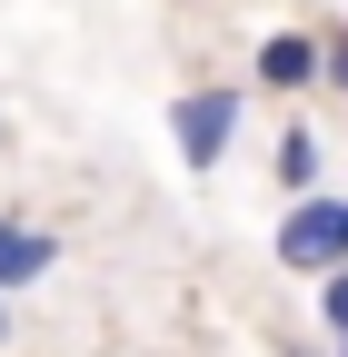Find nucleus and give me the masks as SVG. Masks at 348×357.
Returning <instances> with one entry per match:
<instances>
[{"label":"nucleus","instance_id":"obj_5","mask_svg":"<svg viewBox=\"0 0 348 357\" xmlns=\"http://www.w3.org/2000/svg\"><path fill=\"white\" fill-rule=\"evenodd\" d=\"M269 178H279V199H309V189H319V129H309V119H289V129H279Z\"/></svg>","mask_w":348,"mask_h":357},{"label":"nucleus","instance_id":"obj_3","mask_svg":"<svg viewBox=\"0 0 348 357\" xmlns=\"http://www.w3.org/2000/svg\"><path fill=\"white\" fill-rule=\"evenodd\" d=\"M249 89L259 100H319V20H289L249 50Z\"/></svg>","mask_w":348,"mask_h":357},{"label":"nucleus","instance_id":"obj_4","mask_svg":"<svg viewBox=\"0 0 348 357\" xmlns=\"http://www.w3.org/2000/svg\"><path fill=\"white\" fill-rule=\"evenodd\" d=\"M50 268H60V229H30V218H10V208H0V298L40 288Z\"/></svg>","mask_w":348,"mask_h":357},{"label":"nucleus","instance_id":"obj_2","mask_svg":"<svg viewBox=\"0 0 348 357\" xmlns=\"http://www.w3.org/2000/svg\"><path fill=\"white\" fill-rule=\"evenodd\" d=\"M269 258L289 268V278H338V268H348V199H338V189L289 199V208H279V238H269Z\"/></svg>","mask_w":348,"mask_h":357},{"label":"nucleus","instance_id":"obj_9","mask_svg":"<svg viewBox=\"0 0 348 357\" xmlns=\"http://www.w3.org/2000/svg\"><path fill=\"white\" fill-rule=\"evenodd\" d=\"M0 347H10V298H0Z\"/></svg>","mask_w":348,"mask_h":357},{"label":"nucleus","instance_id":"obj_8","mask_svg":"<svg viewBox=\"0 0 348 357\" xmlns=\"http://www.w3.org/2000/svg\"><path fill=\"white\" fill-rule=\"evenodd\" d=\"M279 357H338L328 337H279Z\"/></svg>","mask_w":348,"mask_h":357},{"label":"nucleus","instance_id":"obj_1","mask_svg":"<svg viewBox=\"0 0 348 357\" xmlns=\"http://www.w3.org/2000/svg\"><path fill=\"white\" fill-rule=\"evenodd\" d=\"M239 119H249V89L189 79L180 100H169V149H180V169H189V178H219L229 149H239Z\"/></svg>","mask_w":348,"mask_h":357},{"label":"nucleus","instance_id":"obj_6","mask_svg":"<svg viewBox=\"0 0 348 357\" xmlns=\"http://www.w3.org/2000/svg\"><path fill=\"white\" fill-rule=\"evenodd\" d=\"M319 89L348 100V20H319Z\"/></svg>","mask_w":348,"mask_h":357},{"label":"nucleus","instance_id":"obj_10","mask_svg":"<svg viewBox=\"0 0 348 357\" xmlns=\"http://www.w3.org/2000/svg\"><path fill=\"white\" fill-rule=\"evenodd\" d=\"M338 357H348V347H338Z\"/></svg>","mask_w":348,"mask_h":357},{"label":"nucleus","instance_id":"obj_7","mask_svg":"<svg viewBox=\"0 0 348 357\" xmlns=\"http://www.w3.org/2000/svg\"><path fill=\"white\" fill-rule=\"evenodd\" d=\"M319 328H328V347H348V268L319 278Z\"/></svg>","mask_w":348,"mask_h":357}]
</instances>
